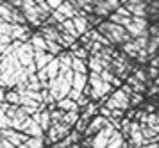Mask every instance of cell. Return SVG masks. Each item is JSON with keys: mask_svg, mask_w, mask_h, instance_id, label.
I'll list each match as a JSON object with an SVG mask.
<instances>
[{"mask_svg": "<svg viewBox=\"0 0 159 148\" xmlns=\"http://www.w3.org/2000/svg\"><path fill=\"white\" fill-rule=\"evenodd\" d=\"M100 30L104 36H107L113 43H129L132 41V34H130L127 29L120 25V23H115V21H106V23H100Z\"/></svg>", "mask_w": 159, "mask_h": 148, "instance_id": "1", "label": "cell"}, {"mask_svg": "<svg viewBox=\"0 0 159 148\" xmlns=\"http://www.w3.org/2000/svg\"><path fill=\"white\" fill-rule=\"evenodd\" d=\"M48 89H50V93L54 95V98L59 102V100L66 98V96L70 95V91H72V82H70V80L65 77V73L61 71L57 77L50 78V86H48Z\"/></svg>", "mask_w": 159, "mask_h": 148, "instance_id": "2", "label": "cell"}, {"mask_svg": "<svg viewBox=\"0 0 159 148\" xmlns=\"http://www.w3.org/2000/svg\"><path fill=\"white\" fill-rule=\"evenodd\" d=\"M106 105L113 111V109H123V111H127L130 105V95L129 93H125L123 89H118L115 91L111 96L107 98V104Z\"/></svg>", "mask_w": 159, "mask_h": 148, "instance_id": "3", "label": "cell"}, {"mask_svg": "<svg viewBox=\"0 0 159 148\" xmlns=\"http://www.w3.org/2000/svg\"><path fill=\"white\" fill-rule=\"evenodd\" d=\"M0 136L2 137H6V139H9L11 143H15L16 146H20L22 143H25L29 137L25 134L23 130H16V128H0Z\"/></svg>", "mask_w": 159, "mask_h": 148, "instance_id": "4", "label": "cell"}, {"mask_svg": "<svg viewBox=\"0 0 159 148\" xmlns=\"http://www.w3.org/2000/svg\"><path fill=\"white\" fill-rule=\"evenodd\" d=\"M70 134V127L66 125V123H52V127L50 130H48V137H50L54 143H57V141H63L66 136Z\"/></svg>", "mask_w": 159, "mask_h": 148, "instance_id": "5", "label": "cell"}, {"mask_svg": "<svg viewBox=\"0 0 159 148\" xmlns=\"http://www.w3.org/2000/svg\"><path fill=\"white\" fill-rule=\"evenodd\" d=\"M23 132L29 136H39V137H43V132L45 128L41 127V123L34 118V116H29L25 123H23Z\"/></svg>", "mask_w": 159, "mask_h": 148, "instance_id": "6", "label": "cell"}, {"mask_svg": "<svg viewBox=\"0 0 159 148\" xmlns=\"http://www.w3.org/2000/svg\"><path fill=\"white\" fill-rule=\"evenodd\" d=\"M22 11L25 13V18H27V21L29 23H32V25H41V21H43V18H41V13H39V6L38 4H34V6H23Z\"/></svg>", "mask_w": 159, "mask_h": 148, "instance_id": "7", "label": "cell"}, {"mask_svg": "<svg viewBox=\"0 0 159 148\" xmlns=\"http://www.w3.org/2000/svg\"><path fill=\"white\" fill-rule=\"evenodd\" d=\"M109 123V118H106L104 114H100V116H95L93 120H91V123L88 125L86 128V136H95L97 132H100L102 128L106 127Z\"/></svg>", "mask_w": 159, "mask_h": 148, "instance_id": "8", "label": "cell"}, {"mask_svg": "<svg viewBox=\"0 0 159 148\" xmlns=\"http://www.w3.org/2000/svg\"><path fill=\"white\" fill-rule=\"evenodd\" d=\"M88 82H89V75H88V73H79V71H75V75H73V82H72V87L84 91V87L88 86Z\"/></svg>", "mask_w": 159, "mask_h": 148, "instance_id": "9", "label": "cell"}, {"mask_svg": "<svg viewBox=\"0 0 159 148\" xmlns=\"http://www.w3.org/2000/svg\"><path fill=\"white\" fill-rule=\"evenodd\" d=\"M73 21H75V27H77V30H79V34H86L88 29H89V20H88L86 14H77V16H73Z\"/></svg>", "mask_w": 159, "mask_h": 148, "instance_id": "10", "label": "cell"}, {"mask_svg": "<svg viewBox=\"0 0 159 148\" xmlns=\"http://www.w3.org/2000/svg\"><path fill=\"white\" fill-rule=\"evenodd\" d=\"M127 9L132 13V16H145L147 14L143 2H139V0H129L127 2Z\"/></svg>", "mask_w": 159, "mask_h": 148, "instance_id": "11", "label": "cell"}, {"mask_svg": "<svg viewBox=\"0 0 159 148\" xmlns=\"http://www.w3.org/2000/svg\"><path fill=\"white\" fill-rule=\"evenodd\" d=\"M52 59H54V54L48 52V50H43V52H36V64H38V70L39 68H45L48 66Z\"/></svg>", "mask_w": 159, "mask_h": 148, "instance_id": "12", "label": "cell"}, {"mask_svg": "<svg viewBox=\"0 0 159 148\" xmlns=\"http://www.w3.org/2000/svg\"><path fill=\"white\" fill-rule=\"evenodd\" d=\"M125 139H127V137L123 136V132L116 128L115 132H113V136H111V139H109L107 148H122L123 143H125Z\"/></svg>", "mask_w": 159, "mask_h": 148, "instance_id": "13", "label": "cell"}, {"mask_svg": "<svg viewBox=\"0 0 159 148\" xmlns=\"http://www.w3.org/2000/svg\"><path fill=\"white\" fill-rule=\"evenodd\" d=\"M30 43L34 45V50H36V52H43V50H48V45H47V38H45L41 32H39V34H34V36H32Z\"/></svg>", "mask_w": 159, "mask_h": 148, "instance_id": "14", "label": "cell"}, {"mask_svg": "<svg viewBox=\"0 0 159 148\" xmlns=\"http://www.w3.org/2000/svg\"><path fill=\"white\" fill-rule=\"evenodd\" d=\"M57 107H61L63 111H80L79 102H75V100H72L70 96H66V98L59 100V102H57Z\"/></svg>", "mask_w": 159, "mask_h": 148, "instance_id": "15", "label": "cell"}, {"mask_svg": "<svg viewBox=\"0 0 159 148\" xmlns=\"http://www.w3.org/2000/svg\"><path fill=\"white\" fill-rule=\"evenodd\" d=\"M88 66H89V70L91 71H97V73H102V71L106 70L104 68V63H102V59L98 56H89V59H88Z\"/></svg>", "mask_w": 159, "mask_h": 148, "instance_id": "16", "label": "cell"}, {"mask_svg": "<svg viewBox=\"0 0 159 148\" xmlns=\"http://www.w3.org/2000/svg\"><path fill=\"white\" fill-rule=\"evenodd\" d=\"M57 9H59L63 14H65L66 18H73V16H77V14H79V11H77V9L72 6V2H70V0H68V2H63V4L57 7Z\"/></svg>", "mask_w": 159, "mask_h": 148, "instance_id": "17", "label": "cell"}, {"mask_svg": "<svg viewBox=\"0 0 159 148\" xmlns=\"http://www.w3.org/2000/svg\"><path fill=\"white\" fill-rule=\"evenodd\" d=\"M47 70H48V77L54 78V77H57L59 73H61V61H59V57L56 59H52L50 63H48V66H47Z\"/></svg>", "mask_w": 159, "mask_h": 148, "instance_id": "18", "label": "cell"}, {"mask_svg": "<svg viewBox=\"0 0 159 148\" xmlns=\"http://www.w3.org/2000/svg\"><path fill=\"white\" fill-rule=\"evenodd\" d=\"M73 56V54H72ZM72 68L75 71H79V73H88V66L86 64V59H80V57H77V56H73V64H72Z\"/></svg>", "mask_w": 159, "mask_h": 148, "instance_id": "19", "label": "cell"}, {"mask_svg": "<svg viewBox=\"0 0 159 148\" xmlns=\"http://www.w3.org/2000/svg\"><path fill=\"white\" fill-rule=\"evenodd\" d=\"M123 52H125L129 57H138V54H139V47H138L136 41L123 43Z\"/></svg>", "mask_w": 159, "mask_h": 148, "instance_id": "20", "label": "cell"}, {"mask_svg": "<svg viewBox=\"0 0 159 148\" xmlns=\"http://www.w3.org/2000/svg\"><path fill=\"white\" fill-rule=\"evenodd\" d=\"M63 29H65L66 32H70L72 36H75V38H79V30H77V27H75V21H73V18H66L65 21H63ZM63 30V32H65Z\"/></svg>", "mask_w": 159, "mask_h": 148, "instance_id": "21", "label": "cell"}, {"mask_svg": "<svg viewBox=\"0 0 159 148\" xmlns=\"http://www.w3.org/2000/svg\"><path fill=\"white\" fill-rule=\"evenodd\" d=\"M111 11H113V9L109 7V4L106 2V0H98L97 6H95V13L100 14V16H106V14H109Z\"/></svg>", "mask_w": 159, "mask_h": 148, "instance_id": "22", "label": "cell"}, {"mask_svg": "<svg viewBox=\"0 0 159 148\" xmlns=\"http://www.w3.org/2000/svg\"><path fill=\"white\" fill-rule=\"evenodd\" d=\"M79 111H66L65 114V120H63V123H66L68 127H72V125H75L77 121H79Z\"/></svg>", "mask_w": 159, "mask_h": 148, "instance_id": "23", "label": "cell"}, {"mask_svg": "<svg viewBox=\"0 0 159 148\" xmlns=\"http://www.w3.org/2000/svg\"><path fill=\"white\" fill-rule=\"evenodd\" d=\"M129 84L134 87V91H138V93H143L145 89H147V86H145V82L143 80H139V78L134 75V77H129Z\"/></svg>", "mask_w": 159, "mask_h": 148, "instance_id": "24", "label": "cell"}, {"mask_svg": "<svg viewBox=\"0 0 159 148\" xmlns=\"http://www.w3.org/2000/svg\"><path fill=\"white\" fill-rule=\"evenodd\" d=\"M27 145H29L30 148H43L45 141H43V137H39V136H29Z\"/></svg>", "mask_w": 159, "mask_h": 148, "instance_id": "25", "label": "cell"}, {"mask_svg": "<svg viewBox=\"0 0 159 148\" xmlns=\"http://www.w3.org/2000/svg\"><path fill=\"white\" fill-rule=\"evenodd\" d=\"M159 47V32H156V34L150 36V45H148V54L150 56H154L156 54V50H157Z\"/></svg>", "mask_w": 159, "mask_h": 148, "instance_id": "26", "label": "cell"}, {"mask_svg": "<svg viewBox=\"0 0 159 148\" xmlns=\"http://www.w3.org/2000/svg\"><path fill=\"white\" fill-rule=\"evenodd\" d=\"M125 29H127L130 34H132V38H138V36L143 32V29H139V27L136 25V23H134V21H129V23L125 25ZM145 30H147V29H145Z\"/></svg>", "mask_w": 159, "mask_h": 148, "instance_id": "27", "label": "cell"}, {"mask_svg": "<svg viewBox=\"0 0 159 148\" xmlns=\"http://www.w3.org/2000/svg\"><path fill=\"white\" fill-rule=\"evenodd\" d=\"M11 123H13V118L6 113H0V128H11Z\"/></svg>", "mask_w": 159, "mask_h": 148, "instance_id": "28", "label": "cell"}, {"mask_svg": "<svg viewBox=\"0 0 159 148\" xmlns=\"http://www.w3.org/2000/svg\"><path fill=\"white\" fill-rule=\"evenodd\" d=\"M97 109H98V107H97V104H93V102H91V104H88V105H86L84 113L80 114V116H82V118H88V120H89V118H91V116H93V114L97 113Z\"/></svg>", "mask_w": 159, "mask_h": 148, "instance_id": "29", "label": "cell"}, {"mask_svg": "<svg viewBox=\"0 0 159 148\" xmlns=\"http://www.w3.org/2000/svg\"><path fill=\"white\" fill-rule=\"evenodd\" d=\"M147 125H148V127H152V128H154V130H156V132L159 134V118L156 116V114H150V116H148V120H147Z\"/></svg>", "mask_w": 159, "mask_h": 148, "instance_id": "30", "label": "cell"}, {"mask_svg": "<svg viewBox=\"0 0 159 148\" xmlns=\"http://www.w3.org/2000/svg\"><path fill=\"white\" fill-rule=\"evenodd\" d=\"M13 30V23L7 20H2L0 21V34H11Z\"/></svg>", "mask_w": 159, "mask_h": 148, "instance_id": "31", "label": "cell"}, {"mask_svg": "<svg viewBox=\"0 0 159 148\" xmlns=\"http://www.w3.org/2000/svg\"><path fill=\"white\" fill-rule=\"evenodd\" d=\"M88 121H89V120H88V118H82V116H80V118H79V121L75 123V128H77L79 132H86L88 125H89Z\"/></svg>", "mask_w": 159, "mask_h": 148, "instance_id": "32", "label": "cell"}, {"mask_svg": "<svg viewBox=\"0 0 159 148\" xmlns=\"http://www.w3.org/2000/svg\"><path fill=\"white\" fill-rule=\"evenodd\" d=\"M11 43H13V36L11 34H0V48L9 47Z\"/></svg>", "mask_w": 159, "mask_h": 148, "instance_id": "33", "label": "cell"}, {"mask_svg": "<svg viewBox=\"0 0 159 148\" xmlns=\"http://www.w3.org/2000/svg\"><path fill=\"white\" fill-rule=\"evenodd\" d=\"M141 102H143V95H141V93L134 91L130 95V105H138V104H141Z\"/></svg>", "mask_w": 159, "mask_h": 148, "instance_id": "34", "label": "cell"}, {"mask_svg": "<svg viewBox=\"0 0 159 148\" xmlns=\"http://www.w3.org/2000/svg\"><path fill=\"white\" fill-rule=\"evenodd\" d=\"M132 21H134L139 29H143V30L147 29V20H145V16H132Z\"/></svg>", "mask_w": 159, "mask_h": 148, "instance_id": "35", "label": "cell"}, {"mask_svg": "<svg viewBox=\"0 0 159 148\" xmlns=\"http://www.w3.org/2000/svg\"><path fill=\"white\" fill-rule=\"evenodd\" d=\"M82 93H84V91H80V89H75V87H72V91H70V95H68V96H70L72 100H75V102H79V98L82 96Z\"/></svg>", "mask_w": 159, "mask_h": 148, "instance_id": "36", "label": "cell"}, {"mask_svg": "<svg viewBox=\"0 0 159 148\" xmlns=\"http://www.w3.org/2000/svg\"><path fill=\"white\" fill-rule=\"evenodd\" d=\"M52 16H54V18H56V20H57L59 23H63V21L66 20V16H65L63 13H61L59 9H54V11H52Z\"/></svg>", "mask_w": 159, "mask_h": 148, "instance_id": "37", "label": "cell"}, {"mask_svg": "<svg viewBox=\"0 0 159 148\" xmlns=\"http://www.w3.org/2000/svg\"><path fill=\"white\" fill-rule=\"evenodd\" d=\"M0 148H16V145L11 143L9 139H6V137H2V139H0Z\"/></svg>", "mask_w": 159, "mask_h": 148, "instance_id": "38", "label": "cell"}, {"mask_svg": "<svg viewBox=\"0 0 159 148\" xmlns=\"http://www.w3.org/2000/svg\"><path fill=\"white\" fill-rule=\"evenodd\" d=\"M88 104H91V102H89V95L82 93V96L79 98V105H80V107H86Z\"/></svg>", "mask_w": 159, "mask_h": 148, "instance_id": "39", "label": "cell"}, {"mask_svg": "<svg viewBox=\"0 0 159 148\" xmlns=\"http://www.w3.org/2000/svg\"><path fill=\"white\" fill-rule=\"evenodd\" d=\"M159 70H157V66H150V68H148V77L150 78H157L159 75Z\"/></svg>", "mask_w": 159, "mask_h": 148, "instance_id": "40", "label": "cell"}, {"mask_svg": "<svg viewBox=\"0 0 159 148\" xmlns=\"http://www.w3.org/2000/svg\"><path fill=\"white\" fill-rule=\"evenodd\" d=\"M116 13H118V14H122V16H130V14H132V13L129 11V9H127V6H125V7L120 6L118 9H116Z\"/></svg>", "mask_w": 159, "mask_h": 148, "instance_id": "41", "label": "cell"}, {"mask_svg": "<svg viewBox=\"0 0 159 148\" xmlns=\"http://www.w3.org/2000/svg\"><path fill=\"white\" fill-rule=\"evenodd\" d=\"M100 114H104L106 118H111V116H113V111L106 105V107H100Z\"/></svg>", "mask_w": 159, "mask_h": 148, "instance_id": "42", "label": "cell"}, {"mask_svg": "<svg viewBox=\"0 0 159 148\" xmlns=\"http://www.w3.org/2000/svg\"><path fill=\"white\" fill-rule=\"evenodd\" d=\"M136 77L139 78V80H143V82H147V80H148V75H147L143 70H138L136 71Z\"/></svg>", "mask_w": 159, "mask_h": 148, "instance_id": "43", "label": "cell"}, {"mask_svg": "<svg viewBox=\"0 0 159 148\" xmlns=\"http://www.w3.org/2000/svg\"><path fill=\"white\" fill-rule=\"evenodd\" d=\"M47 2L50 4V7H52V9H57V7L61 6L63 2H65V0H47Z\"/></svg>", "mask_w": 159, "mask_h": 148, "instance_id": "44", "label": "cell"}, {"mask_svg": "<svg viewBox=\"0 0 159 148\" xmlns=\"http://www.w3.org/2000/svg\"><path fill=\"white\" fill-rule=\"evenodd\" d=\"M106 2H107L109 7H111V9H115V11L120 7V0H106Z\"/></svg>", "mask_w": 159, "mask_h": 148, "instance_id": "45", "label": "cell"}, {"mask_svg": "<svg viewBox=\"0 0 159 148\" xmlns=\"http://www.w3.org/2000/svg\"><path fill=\"white\" fill-rule=\"evenodd\" d=\"M7 2H11V4L16 6V7H22L23 6V0H7Z\"/></svg>", "mask_w": 159, "mask_h": 148, "instance_id": "46", "label": "cell"}, {"mask_svg": "<svg viewBox=\"0 0 159 148\" xmlns=\"http://www.w3.org/2000/svg\"><path fill=\"white\" fill-rule=\"evenodd\" d=\"M80 4H82V6H86V4H93L95 0H79Z\"/></svg>", "mask_w": 159, "mask_h": 148, "instance_id": "47", "label": "cell"}, {"mask_svg": "<svg viewBox=\"0 0 159 148\" xmlns=\"http://www.w3.org/2000/svg\"><path fill=\"white\" fill-rule=\"evenodd\" d=\"M147 148H159L157 143H150V145H147Z\"/></svg>", "mask_w": 159, "mask_h": 148, "instance_id": "48", "label": "cell"}, {"mask_svg": "<svg viewBox=\"0 0 159 148\" xmlns=\"http://www.w3.org/2000/svg\"><path fill=\"white\" fill-rule=\"evenodd\" d=\"M16 148H30V146H29V145H27V141H25V143H22L20 146H16Z\"/></svg>", "mask_w": 159, "mask_h": 148, "instance_id": "49", "label": "cell"}, {"mask_svg": "<svg viewBox=\"0 0 159 148\" xmlns=\"http://www.w3.org/2000/svg\"><path fill=\"white\" fill-rule=\"evenodd\" d=\"M66 148H80V146H79V145H77V143H72L70 146H66Z\"/></svg>", "mask_w": 159, "mask_h": 148, "instance_id": "50", "label": "cell"}, {"mask_svg": "<svg viewBox=\"0 0 159 148\" xmlns=\"http://www.w3.org/2000/svg\"><path fill=\"white\" fill-rule=\"evenodd\" d=\"M154 80H156V84H157V86H159V77H157V78H154Z\"/></svg>", "mask_w": 159, "mask_h": 148, "instance_id": "51", "label": "cell"}, {"mask_svg": "<svg viewBox=\"0 0 159 148\" xmlns=\"http://www.w3.org/2000/svg\"><path fill=\"white\" fill-rule=\"evenodd\" d=\"M156 61H157V64H159V57H157V59H156Z\"/></svg>", "mask_w": 159, "mask_h": 148, "instance_id": "52", "label": "cell"}, {"mask_svg": "<svg viewBox=\"0 0 159 148\" xmlns=\"http://www.w3.org/2000/svg\"><path fill=\"white\" fill-rule=\"evenodd\" d=\"M141 148H147V145H143V146H141Z\"/></svg>", "mask_w": 159, "mask_h": 148, "instance_id": "53", "label": "cell"}]
</instances>
